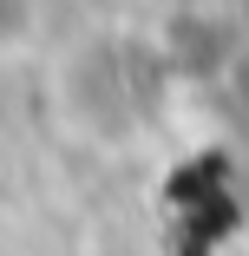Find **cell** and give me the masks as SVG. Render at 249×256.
<instances>
[{"label": "cell", "instance_id": "cell-1", "mask_svg": "<svg viewBox=\"0 0 249 256\" xmlns=\"http://www.w3.org/2000/svg\"><path fill=\"white\" fill-rule=\"evenodd\" d=\"M59 98L79 132L92 138H125L138 132V86H131V66H125V46L118 40H85L59 60Z\"/></svg>", "mask_w": 249, "mask_h": 256}]
</instances>
